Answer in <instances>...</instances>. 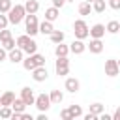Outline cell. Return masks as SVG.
Segmentation results:
<instances>
[{
    "label": "cell",
    "instance_id": "27",
    "mask_svg": "<svg viewBox=\"0 0 120 120\" xmlns=\"http://www.w3.org/2000/svg\"><path fill=\"white\" fill-rule=\"evenodd\" d=\"M0 45H2L6 51H11V49H15V47H17V39H13V38H8V39H4Z\"/></svg>",
    "mask_w": 120,
    "mask_h": 120
},
{
    "label": "cell",
    "instance_id": "11",
    "mask_svg": "<svg viewBox=\"0 0 120 120\" xmlns=\"http://www.w3.org/2000/svg\"><path fill=\"white\" fill-rule=\"evenodd\" d=\"M64 88H66L69 94H77V92L81 90V82H79V79H75V77H68L66 82H64Z\"/></svg>",
    "mask_w": 120,
    "mask_h": 120
},
{
    "label": "cell",
    "instance_id": "2",
    "mask_svg": "<svg viewBox=\"0 0 120 120\" xmlns=\"http://www.w3.org/2000/svg\"><path fill=\"white\" fill-rule=\"evenodd\" d=\"M26 17V9H24V4H15L9 11H8V19H9V24H19L22 22Z\"/></svg>",
    "mask_w": 120,
    "mask_h": 120
},
{
    "label": "cell",
    "instance_id": "28",
    "mask_svg": "<svg viewBox=\"0 0 120 120\" xmlns=\"http://www.w3.org/2000/svg\"><path fill=\"white\" fill-rule=\"evenodd\" d=\"M90 111H92L94 114H98V116H99L101 112H105V105H103V103H99V101H96V103H92V105H90Z\"/></svg>",
    "mask_w": 120,
    "mask_h": 120
},
{
    "label": "cell",
    "instance_id": "25",
    "mask_svg": "<svg viewBox=\"0 0 120 120\" xmlns=\"http://www.w3.org/2000/svg\"><path fill=\"white\" fill-rule=\"evenodd\" d=\"M90 11H92V4L86 2V0H82V2L79 4V13H81V15H90Z\"/></svg>",
    "mask_w": 120,
    "mask_h": 120
},
{
    "label": "cell",
    "instance_id": "14",
    "mask_svg": "<svg viewBox=\"0 0 120 120\" xmlns=\"http://www.w3.org/2000/svg\"><path fill=\"white\" fill-rule=\"evenodd\" d=\"M69 51L73 52V54H82L84 51H86V43H84V39H73L71 41V45H69Z\"/></svg>",
    "mask_w": 120,
    "mask_h": 120
},
{
    "label": "cell",
    "instance_id": "20",
    "mask_svg": "<svg viewBox=\"0 0 120 120\" xmlns=\"http://www.w3.org/2000/svg\"><path fill=\"white\" fill-rule=\"evenodd\" d=\"M24 9H26V13H38L39 2H38V0H26V2H24Z\"/></svg>",
    "mask_w": 120,
    "mask_h": 120
},
{
    "label": "cell",
    "instance_id": "30",
    "mask_svg": "<svg viewBox=\"0 0 120 120\" xmlns=\"http://www.w3.org/2000/svg\"><path fill=\"white\" fill-rule=\"evenodd\" d=\"M0 116H2V118H11V116H13V109H11V105H4V107H0Z\"/></svg>",
    "mask_w": 120,
    "mask_h": 120
},
{
    "label": "cell",
    "instance_id": "15",
    "mask_svg": "<svg viewBox=\"0 0 120 120\" xmlns=\"http://www.w3.org/2000/svg\"><path fill=\"white\" fill-rule=\"evenodd\" d=\"M105 32H107V28H105V24H101V22H96L94 26H90V38H103L105 36Z\"/></svg>",
    "mask_w": 120,
    "mask_h": 120
},
{
    "label": "cell",
    "instance_id": "40",
    "mask_svg": "<svg viewBox=\"0 0 120 120\" xmlns=\"http://www.w3.org/2000/svg\"><path fill=\"white\" fill-rule=\"evenodd\" d=\"M112 120H120V107L114 111V114H112Z\"/></svg>",
    "mask_w": 120,
    "mask_h": 120
},
{
    "label": "cell",
    "instance_id": "41",
    "mask_svg": "<svg viewBox=\"0 0 120 120\" xmlns=\"http://www.w3.org/2000/svg\"><path fill=\"white\" fill-rule=\"evenodd\" d=\"M38 120H47V112H41V111H39V114H38Z\"/></svg>",
    "mask_w": 120,
    "mask_h": 120
},
{
    "label": "cell",
    "instance_id": "38",
    "mask_svg": "<svg viewBox=\"0 0 120 120\" xmlns=\"http://www.w3.org/2000/svg\"><path fill=\"white\" fill-rule=\"evenodd\" d=\"M6 58H8V51H6L4 47H0V62H4Z\"/></svg>",
    "mask_w": 120,
    "mask_h": 120
},
{
    "label": "cell",
    "instance_id": "23",
    "mask_svg": "<svg viewBox=\"0 0 120 120\" xmlns=\"http://www.w3.org/2000/svg\"><path fill=\"white\" fill-rule=\"evenodd\" d=\"M49 38H51V41H52V43L56 45V43H62V41L66 39V34H64L62 30H54V32H52V34H51Z\"/></svg>",
    "mask_w": 120,
    "mask_h": 120
},
{
    "label": "cell",
    "instance_id": "10",
    "mask_svg": "<svg viewBox=\"0 0 120 120\" xmlns=\"http://www.w3.org/2000/svg\"><path fill=\"white\" fill-rule=\"evenodd\" d=\"M47 77H49V71H47L45 66H39V68L32 69V79L36 82H43V81H47Z\"/></svg>",
    "mask_w": 120,
    "mask_h": 120
},
{
    "label": "cell",
    "instance_id": "16",
    "mask_svg": "<svg viewBox=\"0 0 120 120\" xmlns=\"http://www.w3.org/2000/svg\"><path fill=\"white\" fill-rule=\"evenodd\" d=\"M58 17H60V9H58V8L51 6V8H47V9H45V19H47V21L54 22V21H56Z\"/></svg>",
    "mask_w": 120,
    "mask_h": 120
},
{
    "label": "cell",
    "instance_id": "19",
    "mask_svg": "<svg viewBox=\"0 0 120 120\" xmlns=\"http://www.w3.org/2000/svg\"><path fill=\"white\" fill-rule=\"evenodd\" d=\"M69 52H71V51H69V45H66L64 41L54 45V54H56V56H68Z\"/></svg>",
    "mask_w": 120,
    "mask_h": 120
},
{
    "label": "cell",
    "instance_id": "33",
    "mask_svg": "<svg viewBox=\"0 0 120 120\" xmlns=\"http://www.w3.org/2000/svg\"><path fill=\"white\" fill-rule=\"evenodd\" d=\"M8 38H13V36H11V30H8V28H2V30H0V43H2L4 39H8Z\"/></svg>",
    "mask_w": 120,
    "mask_h": 120
},
{
    "label": "cell",
    "instance_id": "44",
    "mask_svg": "<svg viewBox=\"0 0 120 120\" xmlns=\"http://www.w3.org/2000/svg\"><path fill=\"white\" fill-rule=\"evenodd\" d=\"M118 66H120V60H118Z\"/></svg>",
    "mask_w": 120,
    "mask_h": 120
},
{
    "label": "cell",
    "instance_id": "29",
    "mask_svg": "<svg viewBox=\"0 0 120 120\" xmlns=\"http://www.w3.org/2000/svg\"><path fill=\"white\" fill-rule=\"evenodd\" d=\"M68 109H69V112H71V118H73V120H75V118H79V116H82V109H81V105H69Z\"/></svg>",
    "mask_w": 120,
    "mask_h": 120
},
{
    "label": "cell",
    "instance_id": "26",
    "mask_svg": "<svg viewBox=\"0 0 120 120\" xmlns=\"http://www.w3.org/2000/svg\"><path fill=\"white\" fill-rule=\"evenodd\" d=\"M105 28H107L109 34H118V32H120V22H118V21H109Z\"/></svg>",
    "mask_w": 120,
    "mask_h": 120
},
{
    "label": "cell",
    "instance_id": "18",
    "mask_svg": "<svg viewBox=\"0 0 120 120\" xmlns=\"http://www.w3.org/2000/svg\"><path fill=\"white\" fill-rule=\"evenodd\" d=\"M15 101V94L11 92V90H6L2 96H0V107H4V105H11Z\"/></svg>",
    "mask_w": 120,
    "mask_h": 120
},
{
    "label": "cell",
    "instance_id": "8",
    "mask_svg": "<svg viewBox=\"0 0 120 120\" xmlns=\"http://www.w3.org/2000/svg\"><path fill=\"white\" fill-rule=\"evenodd\" d=\"M118 73H120L118 60H114V58H109V60H105V75H107V77H116Z\"/></svg>",
    "mask_w": 120,
    "mask_h": 120
},
{
    "label": "cell",
    "instance_id": "17",
    "mask_svg": "<svg viewBox=\"0 0 120 120\" xmlns=\"http://www.w3.org/2000/svg\"><path fill=\"white\" fill-rule=\"evenodd\" d=\"M54 32V26H52V22L51 21H43V22H39V34H43V36H51Z\"/></svg>",
    "mask_w": 120,
    "mask_h": 120
},
{
    "label": "cell",
    "instance_id": "4",
    "mask_svg": "<svg viewBox=\"0 0 120 120\" xmlns=\"http://www.w3.org/2000/svg\"><path fill=\"white\" fill-rule=\"evenodd\" d=\"M24 30L32 38L36 34H39V21H38V15L36 13H26V17H24Z\"/></svg>",
    "mask_w": 120,
    "mask_h": 120
},
{
    "label": "cell",
    "instance_id": "43",
    "mask_svg": "<svg viewBox=\"0 0 120 120\" xmlns=\"http://www.w3.org/2000/svg\"><path fill=\"white\" fill-rule=\"evenodd\" d=\"M86 2H90V4H92V2H94V0H86Z\"/></svg>",
    "mask_w": 120,
    "mask_h": 120
},
{
    "label": "cell",
    "instance_id": "39",
    "mask_svg": "<svg viewBox=\"0 0 120 120\" xmlns=\"http://www.w3.org/2000/svg\"><path fill=\"white\" fill-rule=\"evenodd\" d=\"M99 118H101V120H112V116H111V114H107V112H101V114H99Z\"/></svg>",
    "mask_w": 120,
    "mask_h": 120
},
{
    "label": "cell",
    "instance_id": "42",
    "mask_svg": "<svg viewBox=\"0 0 120 120\" xmlns=\"http://www.w3.org/2000/svg\"><path fill=\"white\" fill-rule=\"evenodd\" d=\"M66 2H75V0H66Z\"/></svg>",
    "mask_w": 120,
    "mask_h": 120
},
{
    "label": "cell",
    "instance_id": "12",
    "mask_svg": "<svg viewBox=\"0 0 120 120\" xmlns=\"http://www.w3.org/2000/svg\"><path fill=\"white\" fill-rule=\"evenodd\" d=\"M103 47H105V45H103V41H101L99 38H92L90 43L86 45V49H88L92 54H99V52L103 51Z\"/></svg>",
    "mask_w": 120,
    "mask_h": 120
},
{
    "label": "cell",
    "instance_id": "31",
    "mask_svg": "<svg viewBox=\"0 0 120 120\" xmlns=\"http://www.w3.org/2000/svg\"><path fill=\"white\" fill-rule=\"evenodd\" d=\"M11 8H13L11 0H0V13H8Z\"/></svg>",
    "mask_w": 120,
    "mask_h": 120
},
{
    "label": "cell",
    "instance_id": "13",
    "mask_svg": "<svg viewBox=\"0 0 120 120\" xmlns=\"http://www.w3.org/2000/svg\"><path fill=\"white\" fill-rule=\"evenodd\" d=\"M21 98H22V101H24L26 105H34V103H36V94H34V90H32L30 86H24V88L21 90Z\"/></svg>",
    "mask_w": 120,
    "mask_h": 120
},
{
    "label": "cell",
    "instance_id": "37",
    "mask_svg": "<svg viewBox=\"0 0 120 120\" xmlns=\"http://www.w3.org/2000/svg\"><path fill=\"white\" fill-rule=\"evenodd\" d=\"M64 4H66V0H52V6H54V8H58V9H60V8H64Z\"/></svg>",
    "mask_w": 120,
    "mask_h": 120
},
{
    "label": "cell",
    "instance_id": "5",
    "mask_svg": "<svg viewBox=\"0 0 120 120\" xmlns=\"http://www.w3.org/2000/svg\"><path fill=\"white\" fill-rule=\"evenodd\" d=\"M73 34H75L77 39H86V38L90 36V28H88V24H86L82 19H77V21L73 22Z\"/></svg>",
    "mask_w": 120,
    "mask_h": 120
},
{
    "label": "cell",
    "instance_id": "21",
    "mask_svg": "<svg viewBox=\"0 0 120 120\" xmlns=\"http://www.w3.org/2000/svg\"><path fill=\"white\" fill-rule=\"evenodd\" d=\"M49 96H51V103H52V105H60V103L64 101V94H62V90H52Z\"/></svg>",
    "mask_w": 120,
    "mask_h": 120
},
{
    "label": "cell",
    "instance_id": "22",
    "mask_svg": "<svg viewBox=\"0 0 120 120\" xmlns=\"http://www.w3.org/2000/svg\"><path fill=\"white\" fill-rule=\"evenodd\" d=\"M11 109H13L15 112H24V109H26V103L22 101V98H15V101L11 103Z\"/></svg>",
    "mask_w": 120,
    "mask_h": 120
},
{
    "label": "cell",
    "instance_id": "36",
    "mask_svg": "<svg viewBox=\"0 0 120 120\" xmlns=\"http://www.w3.org/2000/svg\"><path fill=\"white\" fill-rule=\"evenodd\" d=\"M98 118H99V116H98V114H94L92 111H88V112L84 114V120H98Z\"/></svg>",
    "mask_w": 120,
    "mask_h": 120
},
{
    "label": "cell",
    "instance_id": "7",
    "mask_svg": "<svg viewBox=\"0 0 120 120\" xmlns=\"http://www.w3.org/2000/svg\"><path fill=\"white\" fill-rule=\"evenodd\" d=\"M34 105L38 107V111L47 112V111H49V107L52 105V103H51V96H49V94H38V96H36V103H34Z\"/></svg>",
    "mask_w": 120,
    "mask_h": 120
},
{
    "label": "cell",
    "instance_id": "3",
    "mask_svg": "<svg viewBox=\"0 0 120 120\" xmlns=\"http://www.w3.org/2000/svg\"><path fill=\"white\" fill-rule=\"evenodd\" d=\"M39 66H45V56L39 54V52L28 54V56L22 60V68H24L26 71H32V69H36V68H39Z\"/></svg>",
    "mask_w": 120,
    "mask_h": 120
},
{
    "label": "cell",
    "instance_id": "6",
    "mask_svg": "<svg viewBox=\"0 0 120 120\" xmlns=\"http://www.w3.org/2000/svg\"><path fill=\"white\" fill-rule=\"evenodd\" d=\"M54 69H56V75L66 77V75L69 73V60H68V56H56Z\"/></svg>",
    "mask_w": 120,
    "mask_h": 120
},
{
    "label": "cell",
    "instance_id": "9",
    "mask_svg": "<svg viewBox=\"0 0 120 120\" xmlns=\"http://www.w3.org/2000/svg\"><path fill=\"white\" fill-rule=\"evenodd\" d=\"M8 60L9 62H13V64H22V60H24V51L22 49H19V47H15V49H11V51H8Z\"/></svg>",
    "mask_w": 120,
    "mask_h": 120
},
{
    "label": "cell",
    "instance_id": "24",
    "mask_svg": "<svg viewBox=\"0 0 120 120\" xmlns=\"http://www.w3.org/2000/svg\"><path fill=\"white\" fill-rule=\"evenodd\" d=\"M105 8H107L105 0H94L92 2V11H96V13H103Z\"/></svg>",
    "mask_w": 120,
    "mask_h": 120
},
{
    "label": "cell",
    "instance_id": "35",
    "mask_svg": "<svg viewBox=\"0 0 120 120\" xmlns=\"http://www.w3.org/2000/svg\"><path fill=\"white\" fill-rule=\"evenodd\" d=\"M111 9H120V0H109V4H107Z\"/></svg>",
    "mask_w": 120,
    "mask_h": 120
},
{
    "label": "cell",
    "instance_id": "1",
    "mask_svg": "<svg viewBox=\"0 0 120 120\" xmlns=\"http://www.w3.org/2000/svg\"><path fill=\"white\" fill-rule=\"evenodd\" d=\"M17 47L22 49L26 54H34V52H38V43H36L34 38L28 36V34H22V36L17 38Z\"/></svg>",
    "mask_w": 120,
    "mask_h": 120
},
{
    "label": "cell",
    "instance_id": "32",
    "mask_svg": "<svg viewBox=\"0 0 120 120\" xmlns=\"http://www.w3.org/2000/svg\"><path fill=\"white\" fill-rule=\"evenodd\" d=\"M8 24H9L8 13H0V30H2V28H8Z\"/></svg>",
    "mask_w": 120,
    "mask_h": 120
},
{
    "label": "cell",
    "instance_id": "34",
    "mask_svg": "<svg viewBox=\"0 0 120 120\" xmlns=\"http://www.w3.org/2000/svg\"><path fill=\"white\" fill-rule=\"evenodd\" d=\"M60 118H62V120H73L69 109H62V111H60Z\"/></svg>",
    "mask_w": 120,
    "mask_h": 120
}]
</instances>
